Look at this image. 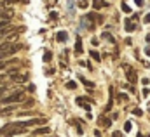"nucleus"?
Wrapping results in <instances>:
<instances>
[{"instance_id":"obj_1","label":"nucleus","mask_w":150,"mask_h":137,"mask_svg":"<svg viewBox=\"0 0 150 137\" xmlns=\"http://www.w3.org/2000/svg\"><path fill=\"white\" fill-rule=\"evenodd\" d=\"M23 97H25L23 90H14L11 96H5L2 101H4V104H12V103H18V101H23Z\"/></svg>"},{"instance_id":"obj_2","label":"nucleus","mask_w":150,"mask_h":137,"mask_svg":"<svg viewBox=\"0 0 150 137\" xmlns=\"http://www.w3.org/2000/svg\"><path fill=\"white\" fill-rule=\"evenodd\" d=\"M124 66H126V64H124ZM126 75H127V80H129V83H131V85L138 82V75H136V71H134L133 68L129 69L127 66H126Z\"/></svg>"},{"instance_id":"obj_3","label":"nucleus","mask_w":150,"mask_h":137,"mask_svg":"<svg viewBox=\"0 0 150 137\" xmlns=\"http://www.w3.org/2000/svg\"><path fill=\"white\" fill-rule=\"evenodd\" d=\"M75 103L79 104V106H82L86 111H89V109H91V106H89V97H77V99H75Z\"/></svg>"},{"instance_id":"obj_4","label":"nucleus","mask_w":150,"mask_h":137,"mask_svg":"<svg viewBox=\"0 0 150 137\" xmlns=\"http://www.w3.org/2000/svg\"><path fill=\"white\" fill-rule=\"evenodd\" d=\"M74 50H75V54H77V56L84 54V47H82V38H80V36H77V38H75V47H74Z\"/></svg>"},{"instance_id":"obj_5","label":"nucleus","mask_w":150,"mask_h":137,"mask_svg":"<svg viewBox=\"0 0 150 137\" xmlns=\"http://www.w3.org/2000/svg\"><path fill=\"white\" fill-rule=\"evenodd\" d=\"M98 125H100V127H103V129H110V125H112V120L101 115V116H100V120H98Z\"/></svg>"},{"instance_id":"obj_6","label":"nucleus","mask_w":150,"mask_h":137,"mask_svg":"<svg viewBox=\"0 0 150 137\" xmlns=\"http://www.w3.org/2000/svg\"><path fill=\"white\" fill-rule=\"evenodd\" d=\"M12 16H14L12 9H7L5 12H0V17H2V21H11V19H12Z\"/></svg>"},{"instance_id":"obj_7","label":"nucleus","mask_w":150,"mask_h":137,"mask_svg":"<svg viewBox=\"0 0 150 137\" xmlns=\"http://www.w3.org/2000/svg\"><path fill=\"white\" fill-rule=\"evenodd\" d=\"M108 92H110V99H108V104H107V108H105V111H110L113 108V87L108 89Z\"/></svg>"},{"instance_id":"obj_8","label":"nucleus","mask_w":150,"mask_h":137,"mask_svg":"<svg viewBox=\"0 0 150 137\" xmlns=\"http://www.w3.org/2000/svg\"><path fill=\"white\" fill-rule=\"evenodd\" d=\"M93 7L98 10V9H101V7H108V3L103 2V0H93Z\"/></svg>"},{"instance_id":"obj_9","label":"nucleus","mask_w":150,"mask_h":137,"mask_svg":"<svg viewBox=\"0 0 150 137\" xmlns=\"http://www.w3.org/2000/svg\"><path fill=\"white\" fill-rule=\"evenodd\" d=\"M124 24H126V31H134V30H136V24H134L131 19H126Z\"/></svg>"},{"instance_id":"obj_10","label":"nucleus","mask_w":150,"mask_h":137,"mask_svg":"<svg viewBox=\"0 0 150 137\" xmlns=\"http://www.w3.org/2000/svg\"><path fill=\"white\" fill-rule=\"evenodd\" d=\"M67 38H68V33L67 31H58L56 33V40L58 42H67Z\"/></svg>"},{"instance_id":"obj_11","label":"nucleus","mask_w":150,"mask_h":137,"mask_svg":"<svg viewBox=\"0 0 150 137\" xmlns=\"http://www.w3.org/2000/svg\"><path fill=\"white\" fill-rule=\"evenodd\" d=\"M51 132V129L49 127H42V129H37V130H33V136H40V134H49Z\"/></svg>"},{"instance_id":"obj_12","label":"nucleus","mask_w":150,"mask_h":137,"mask_svg":"<svg viewBox=\"0 0 150 137\" xmlns=\"http://www.w3.org/2000/svg\"><path fill=\"white\" fill-rule=\"evenodd\" d=\"M12 54H14V52H12L11 49H9V50H0V61H2V59H5V57H11Z\"/></svg>"},{"instance_id":"obj_13","label":"nucleus","mask_w":150,"mask_h":137,"mask_svg":"<svg viewBox=\"0 0 150 137\" xmlns=\"http://www.w3.org/2000/svg\"><path fill=\"white\" fill-rule=\"evenodd\" d=\"M89 54H91V57H93L94 61H98V63L101 61V56H100V52H98V50H91Z\"/></svg>"},{"instance_id":"obj_14","label":"nucleus","mask_w":150,"mask_h":137,"mask_svg":"<svg viewBox=\"0 0 150 137\" xmlns=\"http://www.w3.org/2000/svg\"><path fill=\"white\" fill-rule=\"evenodd\" d=\"M120 9H122V12H126V14H129V12H131V7H129L126 2H122V3H120Z\"/></svg>"},{"instance_id":"obj_15","label":"nucleus","mask_w":150,"mask_h":137,"mask_svg":"<svg viewBox=\"0 0 150 137\" xmlns=\"http://www.w3.org/2000/svg\"><path fill=\"white\" fill-rule=\"evenodd\" d=\"M79 78H80V80H82V83H84V85H86V87H91V89H94V83H93V82H89V80H86V78H84V76H79Z\"/></svg>"},{"instance_id":"obj_16","label":"nucleus","mask_w":150,"mask_h":137,"mask_svg":"<svg viewBox=\"0 0 150 137\" xmlns=\"http://www.w3.org/2000/svg\"><path fill=\"white\" fill-rule=\"evenodd\" d=\"M42 59H44V61H45V63H49V61H51V59H52V52H49V50H47V52H45V54H44V56H42Z\"/></svg>"},{"instance_id":"obj_17","label":"nucleus","mask_w":150,"mask_h":137,"mask_svg":"<svg viewBox=\"0 0 150 137\" xmlns=\"http://www.w3.org/2000/svg\"><path fill=\"white\" fill-rule=\"evenodd\" d=\"M11 63H18V59H12V61H5V63H4V61H0V69H4L5 66H9Z\"/></svg>"},{"instance_id":"obj_18","label":"nucleus","mask_w":150,"mask_h":137,"mask_svg":"<svg viewBox=\"0 0 150 137\" xmlns=\"http://www.w3.org/2000/svg\"><path fill=\"white\" fill-rule=\"evenodd\" d=\"M5 28H11V21H0V30H5Z\"/></svg>"},{"instance_id":"obj_19","label":"nucleus","mask_w":150,"mask_h":137,"mask_svg":"<svg viewBox=\"0 0 150 137\" xmlns=\"http://www.w3.org/2000/svg\"><path fill=\"white\" fill-rule=\"evenodd\" d=\"M67 89L68 90H74V89H77V83L75 82H67Z\"/></svg>"},{"instance_id":"obj_20","label":"nucleus","mask_w":150,"mask_h":137,"mask_svg":"<svg viewBox=\"0 0 150 137\" xmlns=\"http://www.w3.org/2000/svg\"><path fill=\"white\" fill-rule=\"evenodd\" d=\"M131 129H133V123H131V122H126V123H124V132H129Z\"/></svg>"},{"instance_id":"obj_21","label":"nucleus","mask_w":150,"mask_h":137,"mask_svg":"<svg viewBox=\"0 0 150 137\" xmlns=\"http://www.w3.org/2000/svg\"><path fill=\"white\" fill-rule=\"evenodd\" d=\"M5 90H7V85H2V87H0V99L5 97Z\"/></svg>"},{"instance_id":"obj_22","label":"nucleus","mask_w":150,"mask_h":137,"mask_svg":"<svg viewBox=\"0 0 150 137\" xmlns=\"http://www.w3.org/2000/svg\"><path fill=\"white\" fill-rule=\"evenodd\" d=\"M133 115H134V116H142V115H143V111H142L140 108H134V109H133Z\"/></svg>"},{"instance_id":"obj_23","label":"nucleus","mask_w":150,"mask_h":137,"mask_svg":"<svg viewBox=\"0 0 150 137\" xmlns=\"http://www.w3.org/2000/svg\"><path fill=\"white\" fill-rule=\"evenodd\" d=\"M16 2H19V0H4L2 5H11V3H16Z\"/></svg>"},{"instance_id":"obj_24","label":"nucleus","mask_w":150,"mask_h":137,"mask_svg":"<svg viewBox=\"0 0 150 137\" xmlns=\"http://www.w3.org/2000/svg\"><path fill=\"white\" fill-rule=\"evenodd\" d=\"M119 101H127V94H119Z\"/></svg>"},{"instance_id":"obj_25","label":"nucleus","mask_w":150,"mask_h":137,"mask_svg":"<svg viewBox=\"0 0 150 137\" xmlns=\"http://www.w3.org/2000/svg\"><path fill=\"white\" fill-rule=\"evenodd\" d=\"M79 5H80V7H87V0H80Z\"/></svg>"},{"instance_id":"obj_26","label":"nucleus","mask_w":150,"mask_h":137,"mask_svg":"<svg viewBox=\"0 0 150 137\" xmlns=\"http://www.w3.org/2000/svg\"><path fill=\"white\" fill-rule=\"evenodd\" d=\"M112 137H122V132H119V130H117V132H113V134H112Z\"/></svg>"},{"instance_id":"obj_27","label":"nucleus","mask_w":150,"mask_h":137,"mask_svg":"<svg viewBox=\"0 0 150 137\" xmlns=\"http://www.w3.org/2000/svg\"><path fill=\"white\" fill-rule=\"evenodd\" d=\"M142 83H143V87H145V85H149V83H150V80H149V78H143V80H142Z\"/></svg>"},{"instance_id":"obj_28","label":"nucleus","mask_w":150,"mask_h":137,"mask_svg":"<svg viewBox=\"0 0 150 137\" xmlns=\"http://www.w3.org/2000/svg\"><path fill=\"white\" fill-rule=\"evenodd\" d=\"M49 17H51V19H56V17H58V14H56V12H51V16H49Z\"/></svg>"},{"instance_id":"obj_29","label":"nucleus","mask_w":150,"mask_h":137,"mask_svg":"<svg viewBox=\"0 0 150 137\" xmlns=\"http://www.w3.org/2000/svg\"><path fill=\"white\" fill-rule=\"evenodd\" d=\"M28 90L30 92H35V85H28Z\"/></svg>"},{"instance_id":"obj_30","label":"nucleus","mask_w":150,"mask_h":137,"mask_svg":"<svg viewBox=\"0 0 150 137\" xmlns=\"http://www.w3.org/2000/svg\"><path fill=\"white\" fill-rule=\"evenodd\" d=\"M12 109H14V108H5V109H4V111H2V113H11V111H12Z\"/></svg>"},{"instance_id":"obj_31","label":"nucleus","mask_w":150,"mask_h":137,"mask_svg":"<svg viewBox=\"0 0 150 137\" xmlns=\"http://www.w3.org/2000/svg\"><path fill=\"white\" fill-rule=\"evenodd\" d=\"M150 92H149V89H145V87H143V96H145V97H147V96H149Z\"/></svg>"},{"instance_id":"obj_32","label":"nucleus","mask_w":150,"mask_h":137,"mask_svg":"<svg viewBox=\"0 0 150 137\" xmlns=\"http://www.w3.org/2000/svg\"><path fill=\"white\" fill-rule=\"evenodd\" d=\"M145 23H150V14H147V16H145Z\"/></svg>"},{"instance_id":"obj_33","label":"nucleus","mask_w":150,"mask_h":137,"mask_svg":"<svg viewBox=\"0 0 150 137\" xmlns=\"http://www.w3.org/2000/svg\"><path fill=\"white\" fill-rule=\"evenodd\" d=\"M134 3H136V5H142V3H143V0H134Z\"/></svg>"},{"instance_id":"obj_34","label":"nucleus","mask_w":150,"mask_h":137,"mask_svg":"<svg viewBox=\"0 0 150 137\" xmlns=\"http://www.w3.org/2000/svg\"><path fill=\"white\" fill-rule=\"evenodd\" d=\"M145 54H147V56L150 57V47H147V49H145Z\"/></svg>"},{"instance_id":"obj_35","label":"nucleus","mask_w":150,"mask_h":137,"mask_svg":"<svg viewBox=\"0 0 150 137\" xmlns=\"http://www.w3.org/2000/svg\"><path fill=\"white\" fill-rule=\"evenodd\" d=\"M94 136H96V137H101V134H100V130H94Z\"/></svg>"},{"instance_id":"obj_36","label":"nucleus","mask_w":150,"mask_h":137,"mask_svg":"<svg viewBox=\"0 0 150 137\" xmlns=\"http://www.w3.org/2000/svg\"><path fill=\"white\" fill-rule=\"evenodd\" d=\"M138 137H150V136H143V134H138Z\"/></svg>"},{"instance_id":"obj_37","label":"nucleus","mask_w":150,"mask_h":137,"mask_svg":"<svg viewBox=\"0 0 150 137\" xmlns=\"http://www.w3.org/2000/svg\"><path fill=\"white\" fill-rule=\"evenodd\" d=\"M147 42L150 43V35H147Z\"/></svg>"},{"instance_id":"obj_38","label":"nucleus","mask_w":150,"mask_h":137,"mask_svg":"<svg viewBox=\"0 0 150 137\" xmlns=\"http://www.w3.org/2000/svg\"><path fill=\"white\" fill-rule=\"evenodd\" d=\"M2 80H4V75H0V82H2Z\"/></svg>"},{"instance_id":"obj_39","label":"nucleus","mask_w":150,"mask_h":137,"mask_svg":"<svg viewBox=\"0 0 150 137\" xmlns=\"http://www.w3.org/2000/svg\"><path fill=\"white\" fill-rule=\"evenodd\" d=\"M49 137H54V136H49Z\"/></svg>"}]
</instances>
